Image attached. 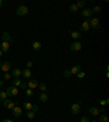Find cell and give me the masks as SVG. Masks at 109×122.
Returning a JSON list of instances; mask_svg holds the SVG:
<instances>
[{"label":"cell","mask_w":109,"mask_h":122,"mask_svg":"<svg viewBox=\"0 0 109 122\" xmlns=\"http://www.w3.org/2000/svg\"><path fill=\"white\" fill-rule=\"evenodd\" d=\"M87 22H88V24H90V27H92V28H96V30L100 28L99 20L97 19V18H90Z\"/></svg>","instance_id":"cell-1"},{"label":"cell","mask_w":109,"mask_h":122,"mask_svg":"<svg viewBox=\"0 0 109 122\" xmlns=\"http://www.w3.org/2000/svg\"><path fill=\"white\" fill-rule=\"evenodd\" d=\"M6 93L8 96H16V95L19 94V89H18V87H15V86H10V87L7 88Z\"/></svg>","instance_id":"cell-2"},{"label":"cell","mask_w":109,"mask_h":122,"mask_svg":"<svg viewBox=\"0 0 109 122\" xmlns=\"http://www.w3.org/2000/svg\"><path fill=\"white\" fill-rule=\"evenodd\" d=\"M70 49H71V51L76 52V51H79V50L82 49V44L80 43V41H74V43H72V44H71Z\"/></svg>","instance_id":"cell-3"},{"label":"cell","mask_w":109,"mask_h":122,"mask_svg":"<svg viewBox=\"0 0 109 122\" xmlns=\"http://www.w3.org/2000/svg\"><path fill=\"white\" fill-rule=\"evenodd\" d=\"M27 13H28V9H27V7H25V6H20L16 9V14L18 15H25Z\"/></svg>","instance_id":"cell-4"},{"label":"cell","mask_w":109,"mask_h":122,"mask_svg":"<svg viewBox=\"0 0 109 122\" xmlns=\"http://www.w3.org/2000/svg\"><path fill=\"white\" fill-rule=\"evenodd\" d=\"M15 105H18V103H13V101H11V100H9V99L3 100V106H4V108H8V109L12 110L13 108L15 107Z\"/></svg>","instance_id":"cell-5"},{"label":"cell","mask_w":109,"mask_h":122,"mask_svg":"<svg viewBox=\"0 0 109 122\" xmlns=\"http://www.w3.org/2000/svg\"><path fill=\"white\" fill-rule=\"evenodd\" d=\"M0 69H1V71L7 73L10 69H11V63H10L9 61H4V62H2V64H1V67H0Z\"/></svg>","instance_id":"cell-6"},{"label":"cell","mask_w":109,"mask_h":122,"mask_svg":"<svg viewBox=\"0 0 109 122\" xmlns=\"http://www.w3.org/2000/svg\"><path fill=\"white\" fill-rule=\"evenodd\" d=\"M71 111L73 115L80 113V111H81V106H80V104H73L71 107Z\"/></svg>","instance_id":"cell-7"},{"label":"cell","mask_w":109,"mask_h":122,"mask_svg":"<svg viewBox=\"0 0 109 122\" xmlns=\"http://www.w3.org/2000/svg\"><path fill=\"white\" fill-rule=\"evenodd\" d=\"M22 113H23V110H22V108H20V107H18V106H15L12 109V115L14 117H21Z\"/></svg>","instance_id":"cell-8"},{"label":"cell","mask_w":109,"mask_h":122,"mask_svg":"<svg viewBox=\"0 0 109 122\" xmlns=\"http://www.w3.org/2000/svg\"><path fill=\"white\" fill-rule=\"evenodd\" d=\"M27 87L31 88V89H34V88L38 87V82L36 80H31V81L27 83Z\"/></svg>","instance_id":"cell-9"},{"label":"cell","mask_w":109,"mask_h":122,"mask_svg":"<svg viewBox=\"0 0 109 122\" xmlns=\"http://www.w3.org/2000/svg\"><path fill=\"white\" fill-rule=\"evenodd\" d=\"M82 15L87 18V19H90V18H93V12H92L90 9H85L82 11Z\"/></svg>","instance_id":"cell-10"},{"label":"cell","mask_w":109,"mask_h":122,"mask_svg":"<svg viewBox=\"0 0 109 122\" xmlns=\"http://www.w3.org/2000/svg\"><path fill=\"white\" fill-rule=\"evenodd\" d=\"M10 48V44L9 43H6V41H3L2 44H0V50L2 51V52H7Z\"/></svg>","instance_id":"cell-11"},{"label":"cell","mask_w":109,"mask_h":122,"mask_svg":"<svg viewBox=\"0 0 109 122\" xmlns=\"http://www.w3.org/2000/svg\"><path fill=\"white\" fill-rule=\"evenodd\" d=\"M2 41H6V43H13V39L10 37L9 33H7V32H4L2 34Z\"/></svg>","instance_id":"cell-12"},{"label":"cell","mask_w":109,"mask_h":122,"mask_svg":"<svg viewBox=\"0 0 109 122\" xmlns=\"http://www.w3.org/2000/svg\"><path fill=\"white\" fill-rule=\"evenodd\" d=\"M22 75L24 76V78H30L32 76V71H31V69H24L23 71H22Z\"/></svg>","instance_id":"cell-13"},{"label":"cell","mask_w":109,"mask_h":122,"mask_svg":"<svg viewBox=\"0 0 109 122\" xmlns=\"http://www.w3.org/2000/svg\"><path fill=\"white\" fill-rule=\"evenodd\" d=\"M90 24H88V22L87 21H84V22L81 24V26H80V30L81 31H84V32H87L88 30H90Z\"/></svg>","instance_id":"cell-14"},{"label":"cell","mask_w":109,"mask_h":122,"mask_svg":"<svg viewBox=\"0 0 109 122\" xmlns=\"http://www.w3.org/2000/svg\"><path fill=\"white\" fill-rule=\"evenodd\" d=\"M22 74V70L21 69H14L12 70V76H14L15 78H20V75Z\"/></svg>","instance_id":"cell-15"},{"label":"cell","mask_w":109,"mask_h":122,"mask_svg":"<svg viewBox=\"0 0 109 122\" xmlns=\"http://www.w3.org/2000/svg\"><path fill=\"white\" fill-rule=\"evenodd\" d=\"M70 72H71V74H78L79 72H81V67L80 66L72 67V69L70 70Z\"/></svg>","instance_id":"cell-16"},{"label":"cell","mask_w":109,"mask_h":122,"mask_svg":"<svg viewBox=\"0 0 109 122\" xmlns=\"http://www.w3.org/2000/svg\"><path fill=\"white\" fill-rule=\"evenodd\" d=\"M38 98H39V100H41V103H46L47 100H48V95H47L46 93H41Z\"/></svg>","instance_id":"cell-17"},{"label":"cell","mask_w":109,"mask_h":122,"mask_svg":"<svg viewBox=\"0 0 109 122\" xmlns=\"http://www.w3.org/2000/svg\"><path fill=\"white\" fill-rule=\"evenodd\" d=\"M90 113L92 115V116H98V115H99L98 108H96V107H92V108L90 109Z\"/></svg>","instance_id":"cell-18"},{"label":"cell","mask_w":109,"mask_h":122,"mask_svg":"<svg viewBox=\"0 0 109 122\" xmlns=\"http://www.w3.org/2000/svg\"><path fill=\"white\" fill-rule=\"evenodd\" d=\"M70 34H71V36L74 39H80V38L82 37V35L80 32H70Z\"/></svg>","instance_id":"cell-19"},{"label":"cell","mask_w":109,"mask_h":122,"mask_svg":"<svg viewBox=\"0 0 109 122\" xmlns=\"http://www.w3.org/2000/svg\"><path fill=\"white\" fill-rule=\"evenodd\" d=\"M32 46H33V49L34 50H39L41 48V41H34L32 44Z\"/></svg>","instance_id":"cell-20"},{"label":"cell","mask_w":109,"mask_h":122,"mask_svg":"<svg viewBox=\"0 0 109 122\" xmlns=\"http://www.w3.org/2000/svg\"><path fill=\"white\" fill-rule=\"evenodd\" d=\"M69 10H70V12H72V13H76L79 8L76 7L75 3H73V4H70V6H69Z\"/></svg>","instance_id":"cell-21"},{"label":"cell","mask_w":109,"mask_h":122,"mask_svg":"<svg viewBox=\"0 0 109 122\" xmlns=\"http://www.w3.org/2000/svg\"><path fill=\"white\" fill-rule=\"evenodd\" d=\"M99 121L100 122H108V116L106 113H101L99 116Z\"/></svg>","instance_id":"cell-22"},{"label":"cell","mask_w":109,"mask_h":122,"mask_svg":"<svg viewBox=\"0 0 109 122\" xmlns=\"http://www.w3.org/2000/svg\"><path fill=\"white\" fill-rule=\"evenodd\" d=\"M75 4H76V7H78L79 9H82V8H84L85 7V1L80 0V1H78V3H75Z\"/></svg>","instance_id":"cell-23"},{"label":"cell","mask_w":109,"mask_h":122,"mask_svg":"<svg viewBox=\"0 0 109 122\" xmlns=\"http://www.w3.org/2000/svg\"><path fill=\"white\" fill-rule=\"evenodd\" d=\"M26 115H27V118H28V119H31V120L35 118V112H34V111H32V110H28Z\"/></svg>","instance_id":"cell-24"},{"label":"cell","mask_w":109,"mask_h":122,"mask_svg":"<svg viewBox=\"0 0 109 122\" xmlns=\"http://www.w3.org/2000/svg\"><path fill=\"white\" fill-rule=\"evenodd\" d=\"M21 80L20 78H14L13 80V86H15V87H19L20 85H21Z\"/></svg>","instance_id":"cell-25"},{"label":"cell","mask_w":109,"mask_h":122,"mask_svg":"<svg viewBox=\"0 0 109 122\" xmlns=\"http://www.w3.org/2000/svg\"><path fill=\"white\" fill-rule=\"evenodd\" d=\"M23 106H24V109H26V110H32L33 104H31V103H24V104H23Z\"/></svg>","instance_id":"cell-26"},{"label":"cell","mask_w":109,"mask_h":122,"mask_svg":"<svg viewBox=\"0 0 109 122\" xmlns=\"http://www.w3.org/2000/svg\"><path fill=\"white\" fill-rule=\"evenodd\" d=\"M92 10V12L93 13H99L100 11H101V8H100L99 6H96V7H94L93 9H90Z\"/></svg>","instance_id":"cell-27"},{"label":"cell","mask_w":109,"mask_h":122,"mask_svg":"<svg viewBox=\"0 0 109 122\" xmlns=\"http://www.w3.org/2000/svg\"><path fill=\"white\" fill-rule=\"evenodd\" d=\"M7 99V93L1 91L0 92V100H6Z\"/></svg>","instance_id":"cell-28"},{"label":"cell","mask_w":109,"mask_h":122,"mask_svg":"<svg viewBox=\"0 0 109 122\" xmlns=\"http://www.w3.org/2000/svg\"><path fill=\"white\" fill-rule=\"evenodd\" d=\"M38 88H39L41 92H45L47 89V86H46V84H45V83H41V84L38 85Z\"/></svg>","instance_id":"cell-29"},{"label":"cell","mask_w":109,"mask_h":122,"mask_svg":"<svg viewBox=\"0 0 109 122\" xmlns=\"http://www.w3.org/2000/svg\"><path fill=\"white\" fill-rule=\"evenodd\" d=\"M25 93H26V95H27L28 97H32L33 96V89H31V88H26L25 89Z\"/></svg>","instance_id":"cell-30"},{"label":"cell","mask_w":109,"mask_h":122,"mask_svg":"<svg viewBox=\"0 0 109 122\" xmlns=\"http://www.w3.org/2000/svg\"><path fill=\"white\" fill-rule=\"evenodd\" d=\"M71 72H70V70H64V72H63V76L67 78H69L70 76H71Z\"/></svg>","instance_id":"cell-31"},{"label":"cell","mask_w":109,"mask_h":122,"mask_svg":"<svg viewBox=\"0 0 109 122\" xmlns=\"http://www.w3.org/2000/svg\"><path fill=\"white\" fill-rule=\"evenodd\" d=\"M99 104L101 105V107H103V106H105V105H107V104H109V99H106V100L101 99V100L99 101Z\"/></svg>","instance_id":"cell-32"},{"label":"cell","mask_w":109,"mask_h":122,"mask_svg":"<svg viewBox=\"0 0 109 122\" xmlns=\"http://www.w3.org/2000/svg\"><path fill=\"white\" fill-rule=\"evenodd\" d=\"M20 87H21L22 89H26V88H28V87H27V83H24V82H22L21 85H20Z\"/></svg>","instance_id":"cell-33"},{"label":"cell","mask_w":109,"mask_h":122,"mask_svg":"<svg viewBox=\"0 0 109 122\" xmlns=\"http://www.w3.org/2000/svg\"><path fill=\"white\" fill-rule=\"evenodd\" d=\"M85 76V72H79L78 74H76V78H82Z\"/></svg>","instance_id":"cell-34"},{"label":"cell","mask_w":109,"mask_h":122,"mask_svg":"<svg viewBox=\"0 0 109 122\" xmlns=\"http://www.w3.org/2000/svg\"><path fill=\"white\" fill-rule=\"evenodd\" d=\"M81 122H90V119L87 117H82L81 118Z\"/></svg>","instance_id":"cell-35"},{"label":"cell","mask_w":109,"mask_h":122,"mask_svg":"<svg viewBox=\"0 0 109 122\" xmlns=\"http://www.w3.org/2000/svg\"><path fill=\"white\" fill-rule=\"evenodd\" d=\"M32 109H33V111H34V112H36V111H38V110H39V108H38V106H36V105H33Z\"/></svg>","instance_id":"cell-36"},{"label":"cell","mask_w":109,"mask_h":122,"mask_svg":"<svg viewBox=\"0 0 109 122\" xmlns=\"http://www.w3.org/2000/svg\"><path fill=\"white\" fill-rule=\"evenodd\" d=\"M26 66H27V69H31L32 67H33V62H32V61H27Z\"/></svg>","instance_id":"cell-37"},{"label":"cell","mask_w":109,"mask_h":122,"mask_svg":"<svg viewBox=\"0 0 109 122\" xmlns=\"http://www.w3.org/2000/svg\"><path fill=\"white\" fill-rule=\"evenodd\" d=\"M11 76H12V75L11 74H9V73L7 72V73H4V78H6V80H9V78H11Z\"/></svg>","instance_id":"cell-38"},{"label":"cell","mask_w":109,"mask_h":122,"mask_svg":"<svg viewBox=\"0 0 109 122\" xmlns=\"http://www.w3.org/2000/svg\"><path fill=\"white\" fill-rule=\"evenodd\" d=\"M98 111H99V113H105V109H104V107H100L99 109H98Z\"/></svg>","instance_id":"cell-39"},{"label":"cell","mask_w":109,"mask_h":122,"mask_svg":"<svg viewBox=\"0 0 109 122\" xmlns=\"http://www.w3.org/2000/svg\"><path fill=\"white\" fill-rule=\"evenodd\" d=\"M2 122H14V121H12V120H10V119H3Z\"/></svg>","instance_id":"cell-40"},{"label":"cell","mask_w":109,"mask_h":122,"mask_svg":"<svg viewBox=\"0 0 109 122\" xmlns=\"http://www.w3.org/2000/svg\"><path fill=\"white\" fill-rule=\"evenodd\" d=\"M1 86H3V82L2 81H0V87H1Z\"/></svg>","instance_id":"cell-41"},{"label":"cell","mask_w":109,"mask_h":122,"mask_svg":"<svg viewBox=\"0 0 109 122\" xmlns=\"http://www.w3.org/2000/svg\"><path fill=\"white\" fill-rule=\"evenodd\" d=\"M2 3H3V2H2V0H0V8H1V6H2Z\"/></svg>","instance_id":"cell-42"},{"label":"cell","mask_w":109,"mask_h":122,"mask_svg":"<svg viewBox=\"0 0 109 122\" xmlns=\"http://www.w3.org/2000/svg\"><path fill=\"white\" fill-rule=\"evenodd\" d=\"M2 56V51H1V50H0V57Z\"/></svg>","instance_id":"cell-43"},{"label":"cell","mask_w":109,"mask_h":122,"mask_svg":"<svg viewBox=\"0 0 109 122\" xmlns=\"http://www.w3.org/2000/svg\"><path fill=\"white\" fill-rule=\"evenodd\" d=\"M90 122H98V121H95V120H94V121H90Z\"/></svg>","instance_id":"cell-44"},{"label":"cell","mask_w":109,"mask_h":122,"mask_svg":"<svg viewBox=\"0 0 109 122\" xmlns=\"http://www.w3.org/2000/svg\"><path fill=\"white\" fill-rule=\"evenodd\" d=\"M1 64H2V62H1V61H0V67H1Z\"/></svg>","instance_id":"cell-45"}]
</instances>
